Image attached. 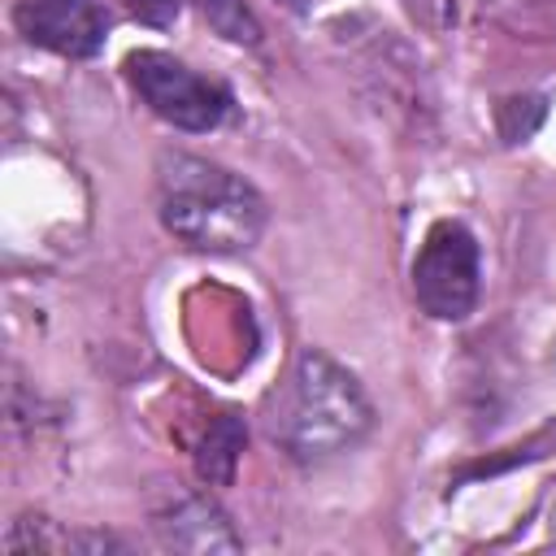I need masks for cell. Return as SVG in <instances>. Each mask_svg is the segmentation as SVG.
<instances>
[{
  "label": "cell",
  "mask_w": 556,
  "mask_h": 556,
  "mask_svg": "<svg viewBox=\"0 0 556 556\" xmlns=\"http://www.w3.org/2000/svg\"><path fill=\"white\" fill-rule=\"evenodd\" d=\"M265 426L295 465H321L352 452L374 430V404L348 365L321 348H304L269 395Z\"/></svg>",
  "instance_id": "obj_1"
},
{
  "label": "cell",
  "mask_w": 556,
  "mask_h": 556,
  "mask_svg": "<svg viewBox=\"0 0 556 556\" xmlns=\"http://www.w3.org/2000/svg\"><path fill=\"white\" fill-rule=\"evenodd\" d=\"M156 213L161 226L195 252L235 256L256 248L269 208L265 195L226 165L191 152H161L156 161Z\"/></svg>",
  "instance_id": "obj_2"
},
{
  "label": "cell",
  "mask_w": 556,
  "mask_h": 556,
  "mask_svg": "<svg viewBox=\"0 0 556 556\" xmlns=\"http://www.w3.org/2000/svg\"><path fill=\"white\" fill-rule=\"evenodd\" d=\"M122 74H126L130 91L139 96V104H148V113H156L165 126L187 130V135L217 130L235 109V96L226 83L204 78L191 65H182L178 56L156 52V48L130 52L122 61Z\"/></svg>",
  "instance_id": "obj_3"
},
{
  "label": "cell",
  "mask_w": 556,
  "mask_h": 556,
  "mask_svg": "<svg viewBox=\"0 0 556 556\" xmlns=\"http://www.w3.org/2000/svg\"><path fill=\"white\" fill-rule=\"evenodd\" d=\"M482 295V252L465 222L443 217L413 256V300L434 321H465Z\"/></svg>",
  "instance_id": "obj_4"
},
{
  "label": "cell",
  "mask_w": 556,
  "mask_h": 556,
  "mask_svg": "<svg viewBox=\"0 0 556 556\" xmlns=\"http://www.w3.org/2000/svg\"><path fill=\"white\" fill-rule=\"evenodd\" d=\"M13 26L26 43L43 52L87 61L109 39V9L104 0H17Z\"/></svg>",
  "instance_id": "obj_5"
},
{
  "label": "cell",
  "mask_w": 556,
  "mask_h": 556,
  "mask_svg": "<svg viewBox=\"0 0 556 556\" xmlns=\"http://www.w3.org/2000/svg\"><path fill=\"white\" fill-rule=\"evenodd\" d=\"M152 530L174 552H239L243 547L222 504L204 491H178L165 504H156Z\"/></svg>",
  "instance_id": "obj_6"
},
{
  "label": "cell",
  "mask_w": 556,
  "mask_h": 556,
  "mask_svg": "<svg viewBox=\"0 0 556 556\" xmlns=\"http://www.w3.org/2000/svg\"><path fill=\"white\" fill-rule=\"evenodd\" d=\"M130 17H139L143 26H174V17L182 13L187 0H122ZM200 13L208 17V26L230 39V43H248L256 48L261 43V22L252 17V9L243 0H195Z\"/></svg>",
  "instance_id": "obj_7"
},
{
  "label": "cell",
  "mask_w": 556,
  "mask_h": 556,
  "mask_svg": "<svg viewBox=\"0 0 556 556\" xmlns=\"http://www.w3.org/2000/svg\"><path fill=\"white\" fill-rule=\"evenodd\" d=\"M9 552H122V539L96 530H61L43 517H17L4 534Z\"/></svg>",
  "instance_id": "obj_8"
},
{
  "label": "cell",
  "mask_w": 556,
  "mask_h": 556,
  "mask_svg": "<svg viewBox=\"0 0 556 556\" xmlns=\"http://www.w3.org/2000/svg\"><path fill=\"white\" fill-rule=\"evenodd\" d=\"M243 421L239 413H217L195 447V473L208 482V486H226L235 478V465H239V452H243Z\"/></svg>",
  "instance_id": "obj_9"
},
{
  "label": "cell",
  "mask_w": 556,
  "mask_h": 556,
  "mask_svg": "<svg viewBox=\"0 0 556 556\" xmlns=\"http://www.w3.org/2000/svg\"><path fill=\"white\" fill-rule=\"evenodd\" d=\"M543 113H547L543 96H508V100H500V109H495V126H500L504 143H521V139H530V135L539 130Z\"/></svg>",
  "instance_id": "obj_10"
}]
</instances>
